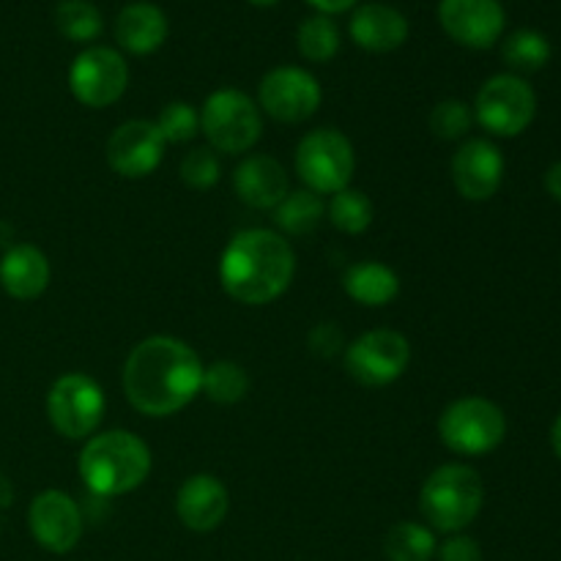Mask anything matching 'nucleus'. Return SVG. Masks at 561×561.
I'll use <instances>...</instances> for the list:
<instances>
[{
	"mask_svg": "<svg viewBox=\"0 0 561 561\" xmlns=\"http://www.w3.org/2000/svg\"><path fill=\"white\" fill-rule=\"evenodd\" d=\"M351 38L367 53H394L409 38V20L383 3L359 5L351 16Z\"/></svg>",
	"mask_w": 561,
	"mask_h": 561,
	"instance_id": "20",
	"label": "nucleus"
},
{
	"mask_svg": "<svg viewBox=\"0 0 561 561\" xmlns=\"http://www.w3.org/2000/svg\"><path fill=\"white\" fill-rule=\"evenodd\" d=\"M179 175L190 190H211V186L222 179V164H219L217 151L208 146H197L192 148V151H186L179 164Z\"/></svg>",
	"mask_w": 561,
	"mask_h": 561,
	"instance_id": "30",
	"label": "nucleus"
},
{
	"mask_svg": "<svg viewBox=\"0 0 561 561\" xmlns=\"http://www.w3.org/2000/svg\"><path fill=\"white\" fill-rule=\"evenodd\" d=\"M551 444H553V453H557V458L561 460V414L551 427Z\"/></svg>",
	"mask_w": 561,
	"mask_h": 561,
	"instance_id": "38",
	"label": "nucleus"
},
{
	"mask_svg": "<svg viewBox=\"0 0 561 561\" xmlns=\"http://www.w3.org/2000/svg\"><path fill=\"white\" fill-rule=\"evenodd\" d=\"M203 362L192 345L170 334H153L129 351L121 373L131 409L151 420L184 411L201 394Z\"/></svg>",
	"mask_w": 561,
	"mask_h": 561,
	"instance_id": "1",
	"label": "nucleus"
},
{
	"mask_svg": "<svg viewBox=\"0 0 561 561\" xmlns=\"http://www.w3.org/2000/svg\"><path fill=\"white\" fill-rule=\"evenodd\" d=\"M230 493L214 474H192L175 493V515L181 524L197 535L219 529L228 518Z\"/></svg>",
	"mask_w": 561,
	"mask_h": 561,
	"instance_id": "17",
	"label": "nucleus"
},
{
	"mask_svg": "<svg viewBox=\"0 0 561 561\" xmlns=\"http://www.w3.org/2000/svg\"><path fill=\"white\" fill-rule=\"evenodd\" d=\"M27 526L44 551L64 557L82 540V510L69 493L42 491L27 507Z\"/></svg>",
	"mask_w": 561,
	"mask_h": 561,
	"instance_id": "14",
	"label": "nucleus"
},
{
	"mask_svg": "<svg viewBox=\"0 0 561 561\" xmlns=\"http://www.w3.org/2000/svg\"><path fill=\"white\" fill-rule=\"evenodd\" d=\"M310 348L316 356H334L345 351V337L337 329V323H318L310 332Z\"/></svg>",
	"mask_w": 561,
	"mask_h": 561,
	"instance_id": "34",
	"label": "nucleus"
},
{
	"mask_svg": "<svg viewBox=\"0 0 561 561\" xmlns=\"http://www.w3.org/2000/svg\"><path fill=\"white\" fill-rule=\"evenodd\" d=\"M502 58L515 71H540L551 60V42L531 27L510 33L502 44Z\"/></svg>",
	"mask_w": 561,
	"mask_h": 561,
	"instance_id": "26",
	"label": "nucleus"
},
{
	"mask_svg": "<svg viewBox=\"0 0 561 561\" xmlns=\"http://www.w3.org/2000/svg\"><path fill=\"white\" fill-rule=\"evenodd\" d=\"M343 290L362 307H387L398 299L400 277L381 261H359L345 268Z\"/></svg>",
	"mask_w": 561,
	"mask_h": 561,
	"instance_id": "22",
	"label": "nucleus"
},
{
	"mask_svg": "<svg viewBox=\"0 0 561 561\" xmlns=\"http://www.w3.org/2000/svg\"><path fill=\"white\" fill-rule=\"evenodd\" d=\"M323 91L301 66H277L257 85V104L277 124H305L318 113Z\"/></svg>",
	"mask_w": 561,
	"mask_h": 561,
	"instance_id": "12",
	"label": "nucleus"
},
{
	"mask_svg": "<svg viewBox=\"0 0 561 561\" xmlns=\"http://www.w3.org/2000/svg\"><path fill=\"white\" fill-rule=\"evenodd\" d=\"M449 170H453V184L460 192V197L482 203L491 201L502 190L504 157L491 140L474 137L455 151Z\"/></svg>",
	"mask_w": 561,
	"mask_h": 561,
	"instance_id": "16",
	"label": "nucleus"
},
{
	"mask_svg": "<svg viewBox=\"0 0 561 561\" xmlns=\"http://www.w3.org/2000/svg\"><path fill=\"white\" fill-rule=\"evenodd\" d=\"M436 551V531L425 524H414V520L394 524L383 540V553L389 561H431Z\"/></svg>",
	"mask_w": 561,
	"mask_h": 561,
	"instance_id": "24",
	"label": "nucleus"
},
{
	"mask_svg": "<svg viewBox=\"0 0 561 561\" xmlns=\"http://www.w3.org/2000/svg\"><path fill=\"white\" fill-rule=\"evenodd\" d=\"M373 201L362 190H343L327 203V217L340 233L359 236L373 225Z\"/></svg>",
	"mask_w": 561,
	"mask_h": 561,
	"instance_id": "27",
	"label": "nucleus"
},
{
	"mask_svg": "<svg viewBox=\"0 0 561 561\" xmlns=\"http://www.w3.org/2000/svg\"><path fill=\"white\" fill-rule=\"evenodd\" d=\"M294 170L305 190L316 195H337L348 190L356 170V153L348 137L340 129L323 126V129L307 131L296 146Z\"/></svg>",
	"mask_w": 561,
	"mask_h": 561,
	"instance_id": "5",
	"label": "nucleus"
},
{
	"mask_svg": "<svg viewBox=\"0 0 561 561\" xmlns=\"http://www.w3.org/2000/svg\"><path fill=\"white\" fill-rule=\"evenodd\" d=\"M153 124H157L159 131H162L164 142H175V146H181V142L195 140V135L201 131V113L186 102H170L164 104L162 113L157 115Z\"/></svg>",
	"mask_w": 561,
	"mask_h": 561,
	"instance_id": "32",
	"label": "nucleus"
},
{
	"mask_svg": "<svg viewBox=\"0 0 561 561\" xmlns=\"http://www.w3.org/2000/svg\"><path fill=\"white\" fill-rule=\"evenodd\" d=\"M201 131L219 153H247L263 137L261 107L236 88H219L203 102Z\"/></svg>",
	"mask_w": 561,
	"mask_h": 561,
	"instance_id": "6",
	"label": "nucleus"
},
{
	"mask_svg": "<svg viewBox=\"0 0 561 561\" xmlns=\"http://www.w3.org/2000/svg\"><path fill=\"white\" fill-rule=\"evenodd\" d=\"M168 16L159 5L146 3H129L121 9L118 20H115V38L121 47L131 55H151L168 38Z\"/></svg>",
	"mask_w": 561,
	"mask_h": 561,
	"instance_id": "21",
	"label": "nucleus"
},
{
	"mask_svg": "<svg viewBox=\"0 0 561 561\" xmlns=\"http://www.w3.org/2000/svg\"><path fill=\"white\" fill-rule=\"evenodd\" d=\"M485 485L477 469L466 463H444L420 491V513L433 531L460 535L480 515Z\"/></svg>",
	"mask_w": 561,
	"mask_h": 561,
	"instance_id": "4",
	"label": "nucleus"
},
{
	"mask_svg": "<svg viewBox=\"0 0 561 561\" xmlns=\"http://www.w3.org/2000/svg\"><path fill=\"white\" fill-rule=\"evenodd\" d=\"M151 449L131 431L93 433L80 449L77 474L99 499H115L137 491L151 474Z\"/></svg>",
	"mask_w": 561,
	"mask_h": 561,
	"instance_id": "3",
	"label": "nucleus"
},
{
	"mask_svg": "<svg viewBox=\"0 0 561 561\" xmlns=\"http://www.w3.org/2000/svg\"><path fill=\"white\" fill-rule=\"evenodd\" d=\"M233 190L244 206L255 211H274L290 192L288 173L268 153H250L233 173Z\"/></svg>",
	"mask_w": 561,
	"mask_h": 561,
	"instance_id": "18",
	"label": "nucleus"
},
{
	"mask_svg": "<svg viewBox=\"0 0 561 561\" xmlns=\"http://www.w3.org/2000/svg\"><path fill=\"white\" fill-rule=\"evenodd\" d=\"M436 553L438 561H482L480 542L466 535H449Z\"/></svg>",
	"mask_w": 561,
	"mask_h": 561,
	"instance_id": "33",
	"label": "nucleus"
},
{
	"mask_svg": "<svg viewBox=\"0 0 561 561\" xmlns=\"http://www.w3.org/2000/svg\"><path fill=\"white\" fill-rule=\"evenodd\" d=\"M55 25L69 42H93L102 33V14L91 0H64L55 9Z\"/></svg>",
	"mask_w": 561,
	"mask_h": 561,
	"instance_id": "29",
	"label": "nucleus"
},
{
	"mask_svg": "<svg viewBox=\"0 0 561 561\" xmlns=\"http://www.w3.org/2000/svg\"><path fill=\"white\" fill-rule=\"evenodd\" d=\"M71 96L91 110H104L118 102L129 88V66L113 47H88L69 69Z\"/></svg>",
	"mask_w": 561,
	"mask_h": 561,
	"instance_id": "11",
	"label": "nucleus"
},
{
	"mask_svg": "<svg viewBox=\"0 0 561 561\" xmlns=\"http://www.w3.org/2000/svg\"><path fill=\"white\" fill-rule=\"evenodd\" d=\"M53 268L47 255L33 244H14L0 257V288L16 301H33L47 290Z\"/></svg>",
	"mask_w": 561,
	"mask_h": 561,
	"instance_id": "19",
	"label": "nucleus"
},
{
	"mask_svg": "<svg viewBox=\"0 0 561 561\" xmlns=\"http://www.w3.org/2000/svg\"><path fill=\"white\" fill-rule=\"evenodd\" d=\"M438 20L460 47L491 49L504 33V5L499 0H442Z\"/></svg>",
	"mask_w": 561,
	"mask_h": 561,
	"instance_id": "15",
	"label": "nucleus"
},
{
	"mask_svg": "<svg viewBox=\"0 0 561 561\" xmlns=\"http://www.w3.org/2000/svg\"><path fill=\"white\" fill-rule=\"evenodd\" d=\"M250 392V376L241 365L230 359H219L214 365L203 367L201 394H206L217 405H236Z\"/></svg>",
	"mask_w": 561,
	"mask_h": 561,
	"instance_id": "25",
	"label": "nucleus"
},
{
	"mask_svg": "<svg viewBox=\"0 0 561 561\" xmlns=\"http://www.w3.org/2000/svg\"><path fill=\"white\" fill-rule=\"evenodd\" d=\"M296 252L277 230L250 228L236 233L219 257V283L233 301L263 307L290 288Z\"/></svg>",
	"mask_w": 561,
	"mask_h": 561,
	"instance_id": "2",
	"label": "nucleus"
},
{
	"mask_svg": "<svg viewBox=\"0 0 561 561\" xmlns=\"http://www.w3.org/2000/svg\"><path fill=\"white\" fill-rule=\"evenodd\" d=\"M438 436L444 447L463 458L488 455L507 436V416L488 398H460L438 416Z\"/></svg>",
	"mask_w": 561,
	"mask_h": 561,
	"instance_id": "7",
	"label": "nucleus"
},
{
	"mask_svg": "<svg viewBox=\"0 0 561 561\" xmlns=\"http://www.w3.org/2000/svg\"><path fill=\"white\" fill-rule=\"evenodd\" d=\"M345 373L367 389H381L398 381L411 365V343L394 329H370L343 351Z\"/></svg>",
	"mask_w": 561,
	"mask_h": 561,
	"instance_id": "9",
	"label": "nucleus"
},
{
	"mask_svg": "<svg viewBox=\"0 0 561 561\" xmlns=\"http://www.w3.org/2000/svg\"><path fill=\"white\" fill-rule=\"evenodd\" d=\"M14 502V485H11L9 477L0 471V507H9Z\"/></svg>",
	"mask_w": 561,
	"mask_h": 561,
	"instance_id": "37",
	"label": "nucleus"
},
{
	"mask_svg": "<svg viewBox=\"0 0 561 561\" xmlns=\"http://www.w3.org/2000/svg\"><path fill=\"white\" fill-rule=\"evenodd\" d=\"M323 214H327V203L321 195L310 190H296L283 197V203L272 211V219L285 236H310L323 222Z\"/></svg>",
	"mask_w": 561,
	"mask_h": 561,
	"instance_id": "23",
	"label": "nucleus"
},
{
	"mask_svg": "<svg viewBox=\"0 0 561 561\" xmlns=\"http://www.w3.org/2000/svg\"><path fill=\"white\" fill-rule=\"evenodd\" d=\"M164 137L153 121H126L107 137L104 157L121 179H146L162 164Z\"/></svg>",
	"mask_w": 561,
	"mask_h": 561,
	"instance_id": "13",
	"label": "nucleus"
},
{
	"mask_svg": "<svg viewBox=\"0 0 561 561\" xmlns=\"http://www.w3.org/2000/svg\"><path fill=\"white\" fill-rule=\"evenodd\" d=\"M537 115L535 88L518 75H496L480 88L474 102V121L496 137H518Z\"/></svg>",
	"mask_w": 561,
	"mask_h": 561,
	"instance_id": "10",
	"label": "nucleus"
},
{
	"mask_svg": "<svg viewBox=\"0 0 561 561\" xmlns=\"http://www.w3.org/2000/svg\"><path fill=\"white\" fill-rule=\"evenodd\" d=\"M471 124H474V110L460 99H444L431 110V118H427V126L438 140H460L469 135Z\"/></svg>",
	"mask_w": 561,
	"mask_h": 561,
	"instance_id": "31",
	"label": "nucleus"
},
{
	"mask_svg": "<svg viewBox=\"0 0 561 561\" xmlns=\"http://www.w3.org/2000/svg\"><path fill=\"white\" fill-rule=\"evenodd\" d=\"M307 3L316 5L321 14L329 16V14H340V11H345V9H354L359 0H307Z\"/></svg>",
	"mask_w": 561,
	"mask_h": 561,
	"instance_id": "35",
	"label": "nucleus"
},
{
	"mask_svg": "<svg viewBox=\"0 0 561 561\" xmlns=\"http://www.w3.org/2000/svg\"><path fill=\"white\" fill-rule=\"evenodd\" d=\"M296 47L312 64H327L340 49V27L327 14L307 16L296 31Z\"/></svg>",
	"mask_w": 561,
	"mask_h": 561,
	"instance_id": "28",
	"label": "nucleus"
},
{
	"mask_svg": "<svg viewBox=\"0 0 561 561\" xmlns=\"http://www.w3.org/2000/svg\"><path fill=\"white\" fill-rule=\"evenodd\" d=\"M546 190H548V195L553 197V201L561 203V162L551 164V168H548V173H546Z\"/></svg>",
	"mask_w": 561,
	"mask_h": 561,
	"instance_id": "36",
	"label": "nucleus"
},
{
	"mask_svg": "<svg viewBox=\"0 0 561 561\" xmlns=\"http://www.w3.org/2000/svg\"><path fill=\"white\" fill-rule=\"evenodd\" d=\"M247 3H252V5H274V3H279V0H247Z\"/></svg>",
	"mask_w": 561,
	"mask_h": 561,
	"instance_id": "39",
	"label": "nucleus"
},
{
	"mask_svg": "<svg viewBox=\"0 0 561 561\" xmlns=\"http://www.w3.org/2000/svg\"><path fill=\"white\" fill-rule=\"evenodd\" d=\"M107 409L102 387L85 373H66L55 378L47 392V416L55 433L69 442H82L99 431Z\"/></svg>",
	"mask_w": 561,
	"mask_h": 561,
	"instance_id": "8",
	"label": "nucleus"
}]
</instances>
